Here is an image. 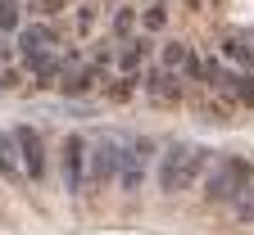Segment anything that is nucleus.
I'll use <instances>...</instances> for the list:
<instances>
[{
	"label": "nucleus",
	"instance_id": "9b49d317",
	"mask_svg": "<svg viewBox=\"0 0 254 235\" xmlns=\"http://www.w3.org/2000/svg\"><path fill=\"white\" fill-rule=\"evenodd\" d=\"M227 99H236V104H254V73H236L227 82Z\"/></svg>",
	"mask_w": 254,
	"mask_h": 235
},
{
	"label": "nucleus",
	"instance_id": "39448f33",
	"mask_svg": "<svg viewBox=\"0 0 254 235\" xmlns=\"http://www.w3.org/2000/svg\"><path fill=\"white\" fill-rule=\"evenodd\" d=\"M150 154H154V141H150V136H141V141H132V145H123L118 181H123L127 194H136V190H141V181H145V172H150Z\"/></svg>",
	"mask_w": 254,
	"mask_h": 235
},
{
	"label": "nucleus",
	"instance_id": "aec40b11",
	"mask_svg": "<svg viewBox=\"0 0 254 235\" xmlns=\"http://www.w3.org/2000/svg\"><path fill=\"white\" fill-rule=\"evenodd\" d=\"M132 23H136V14H132V9H123V14L114 18V27H118V32H132Z\"/></svg>",
	"mask_w": 254,
	"mask_h": 235
},
{
	"label": "nucleus",
	"instance_id": "f03ea898",
	"mask_svg": "<svg viewBox=\"0 0 254 235\" xmlns=\"http://www.w3.org/2000/svg\"><path fill=\"white\" fill-rule=\"evenodd\" d=\"M254 181V163L241 154H222L209 167V181H204V204H232V199Z\"/></svg>",
	"mask_w": 254,
	"mask_h": 235
},
{
	"label": "nucleus",
	"instance_id": "2eb2a0df",
	"mask_svg": "<svg viewBox=\"0 0 254 235\" xmlns=\"http://www.w3.org/2000/svg\"><path fill=\"white\" fill-rule=\"evenodd\" d=\"M59 73H64V63H59V59H41V63H37V82H32V86H41V91H46V86L59 82Z\"/></svg>",
	"mask_w": 254,
	"mask_h": 235
},
{
	"label": "nucleus",
	"instance_id": "423d86ee",
	"mask_svg": "<svg viewBox=\"0 0 254 235\" xmlns=\"http://www.w3.org/2000/svg\"><path fill=\"white\" fill-rule=\"evenodd\" d=\"M9 136H14L18 163H23V177L41 181V172H46V145H41V131H37V127H14Z\"/></svg>",
	"mask_w": 254,
	"mask_h": 235
},
{
	"label": "nucleus",
	"instance_id": "9d476101",
	"mask_svg": "<svg viewBox=\"0 0 254 235\" xmlns=\"http://www.w3.org/2000/svg\"><path fill=\"white\" fill-rule=\"evenodd\" d=\"M0 177H5L9 186H23V163H18V149H14V136L9 131H0Z\"/></svg>",
	"mask_w": 254,
	"mask_h": 235
},
{
	"label": "nucleus",
	"instance_id": "ddd939ff",
	"mask_svg": "<svg viewBox=\"0 0 254 235\" xmlns=\"http://www.w3.org/2000/svg\"><path fill=\"white\" fill-rule=\"evenodd\" d=\"M145 54H150V41H145V37H132V41H127V50H123V68L136 73L141 63H145Z\"/></svg>",
	"mask_w": 254,
	"mask_h": 235
},
{
	"label": "nucleus",
	"instance_id": "6ab92c4d",
	"mask_svg": "<svg viewBox=\"0 0 254 235\" xmlns=\"http://www.w3.org/2000/svg\"><path fill=\"white\" fill-rule=\"evenodd\" d=\"M132 82H136V77H123V82H114V86H109V95H114V99H127V95H132Z\"/></svg>",
	"mask_w": 254,
	"mask_h": 235
},
{
	"label": "nucleus",
	"instance_id": "1a4fd4ad",
	"mask_svg": "<svg viewBox=\"0 0 254 235\" xmlns=\"http://www.w3.org/2000/svg\"><path fill=\"white\" fill-rule=\"evenodd\" d=\"M218 59H227V63H236V68H250L254 73V41L245 37V32H232V37L222 41V54Z\"/></svg>",
	"mask_w": 254,
	"mask_h": 235
},
{
	"label": "nucleus",
	"instance_id": "f8f14e48",
	"mask_svg": "<svg viewBox=\"0 0 254 235\" xmlns=\"http://www.w3.org/2000/svg\"><path fill=\"white\" fill-rule=\"evenodd\" d=\"M190 54H195V50H190L186 41H173V46H164V68H168V73H182L186 63H190Z\"/></svg>",
	"mask_w": 254,
	"mask_h": 235
},
{
	"label": "nucleus",
	"instance_id": "f257e3e1",
	"mask_svg": "<svg viewBox=\"0 0 254 235\" xmlns=\"http://www.w3.org/2000/svg\"><path fill=\"white\" fill-rule=\"evenodd\" d=\"M209 149L204 145H195V141H173L168 145V154H164V163H159V190L164 194H182V190H190L200 181V172L209 167Z\"/></svg>",
	"mask_w": 254,
	"mask_h": 235
},
{
	"label": "nucleus",
	"instance_id": "7ed1b4c3",
	"mask_svg": "<svg viewBox=\"0 0 254 235\" xmlns=\"http://www.w3.org/2000/svg\"><path fill=\"white\" fill-rule=\"evenodd\" d=\"M118 163H123V136H100L91 149H86V186L91 190H105L114 177H118Z\"/></svg>",
	"mask_w": 254,
	"mask_h": 235
},
{
	"label": "nucleus",
	"instance_id": "412c9836",
	"mask_svg": "<svg viewBox=\"0 0 254 235\" xmlns=\"http://www.w3.org/2000/svg\"><path fill=\"white\" fill-rule=\"evenodd\" d=\"M64 9V0H41V14H59Z\"/></svg>",
	"mask_w": 254,
	"mask_h": 235
},
{
	"label": "nucleus",
	"instance_id": "4468645a",
	"mask_svg": "<svg viewBox=\"0 0 254 235\" xmlns=\"http://www.w3.org/2000/svg\"><path fill=\"white\" fill-rule=\"evenodd\" d=\"M232 213H236V222H245V226L254 222V181H250V186L232 199Z\"/></svg>",
	"mask_w": 254,
	"mask_h": 235
},
{
	"label": "nucleus",
	"instance_id": "0eeeda50",
	"mask_svg": "<svg viewBox=\"0 0 254 235\" xmlns=\"http://www.w3.org/2000/svg\"><path fill=\"white\" fill-rule=\"evenodd\" d=\"M55 41H59L55 27H46V23L23 27V32H18V50H23V59H27V68H37L41 59H50V46H55Z\"/></svg>",
	"mask_w": 254,
	"mask_h": 235
},
{
	"label": "nucleus",
	"instance_id": "6e6552de",
	"mask_svg": "<svg viewBox=\"0 0 254 235\" xmlns=\"http://www.w3.org/2000/svg\"><path fill=\"white\" fill-rule=\"evenodd\" d=\"M141 86H145L150 99H159V104H177V99H182V82H177V73H168V68H150V73L141 77Z\"/></svg>",
	"mask_w": 254,
	"mask_h": 235
},
{
	"label": "nucleus",
	"instance_id": "dca6fc26",
	"mask_svg": "<svg viewBox=\"0 0 254 235\" xmlns=\"http://www.w3.org/2000/svg\"><path fill=\"white\" fill-rule=\"evenodd\" d=\"M95 82H100V73H95V68H86V73H77V77H68V82H64V91H68V95H86Z\"/></svg>",
	"mask_w": 254,
	"mask_h": 235
},
{
	"label": "nucleus",
	"instance_id": "20e7f679",
	"mask_svg": "<svg viewBox=\"0 0 254 235\" xmlns=\"http://www.w3.org/2000/svg\"><path fill=\"white\" fill-rule=\"evenodd\" d=\"M59 172H64V190L68 194H86V141L77 131H68L59 145Z\"/></svg>",
	"mask_w": 254,
	"mask_h": 235
},
{
	"label": "nucleus",
	"instance_id": "a211bd4d",
	"mask_svg": "<svg viewBox=\"0 0 254 235\" xmlns=\"http://www.w3.org/2000/svg\"><path fill=\"white\" fill-rule=\"evenodd\" d=\"M141 23H145L150 32H159V27H164V23H168V14H164V5H154V9H145V18H141Z\"/></svg>",
	"mask_w": 254,
	"mask_h": 235
},
{
	"label": "nucleus",
	"instance_id": "f3484780",
	"mask_svg": "<svg viewBox=\"0 0 254 235\" xmlns=\"http://www.w3.org/2000/svg\"><path fill=\"white\" fill-rule=\"evenodd\" d=\"M0 32H18V5L14 0H0Z\"/></svg>",
	"mask_w": 254,
	"mask_h": 235
},
{
	"label": "nucleus",
	"instance_id": "4be33fe9",
	"mask_svg": "<svg viewBox=\"0 0 254 235\" xmlns=\"http://www.w3.org/2000/svg\"><path fill=\"white\" fill-rule=\"evenodd\" d=\"M250 41H254V37H250Z\"/></svg>",
	"mask_w": 254,
	"mask_h": 235
}]
</instances>
